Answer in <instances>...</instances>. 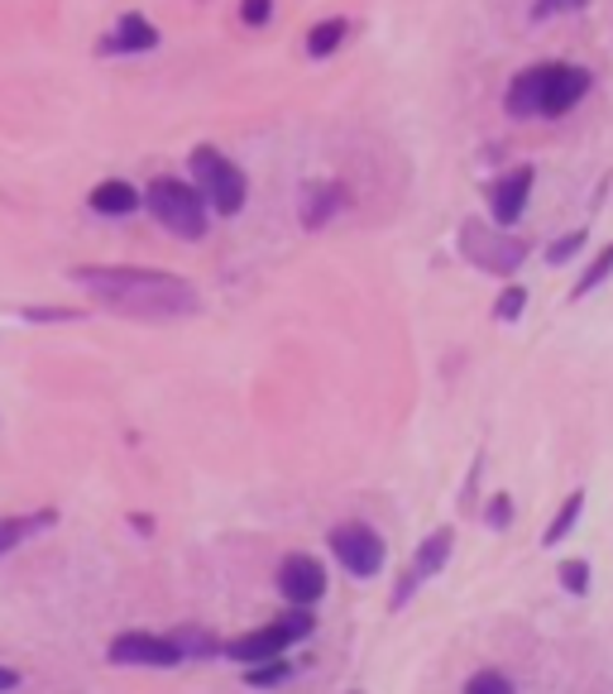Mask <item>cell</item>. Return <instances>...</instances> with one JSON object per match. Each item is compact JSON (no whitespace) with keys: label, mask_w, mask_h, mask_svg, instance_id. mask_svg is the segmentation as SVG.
Here are the masks:
<instances>
[{"label":"cell","mask_w":613,"mask_h":694,"mask_svg":"<svg viewBox=\"0 0 613 694\" xmlns=\"http://www.w3.org/2000/svg\"><path fill=\"white\" fill-rule=\"evenodd\" d=\"M68 278L87 297H97L106 311H121V317H135V321H178L202 311L197 287L182 273L135 269V264H82Z\"/></svg>","instance_id":"1"},{"label":"cell","mask_w":613,"mask_h":694,"mask_svg":"<svg viewBox=\"0 0 613 694\" xmlns=\"http://www.w3.org/2000/svg\"><path fill=\"white\" fill-rule=\"evenodd\" d=\"M594 77L580 68V62H532L508 82V96L503 106L508 115H518V121H532V115H546V121H556V115H570L580 106L584 96H590Z\"/></svg>","instance_id":"2"},{"label":"cell","mask_w":613,"mask_h":694,"mask_svg":"<svg viewBox=\"0 0 613 694\" xmlns=\"http://www.w3.org/2000/svg\"><path fill=\"white\" fill-rule=\"evenodd\" d=\"M145 212L159 220L168 235H178V240H202L206 226H212L206 196L182 178H154L149 192H145Z\"/></svg>","instance_id":"3"},{"label":"cell","mask_w":613,"mask_h":694,"mask_svg":"<svg viewBox=\"0 0 613 694\" xmlns=\"http://www.w3.org/2000/svg\"><path fill=\"white\" fill-rule=\"evenodd\" d=\"M311 633H317L311 608H288V613H279V618H269L264 627H254V633H240V637L220 641V657L235 661V665H259V661L283 657L293 641H307Z\"/></svg>","instance_id":"4"},{"label":"cell","mask_w":613,"mask_h":694,"mask_svg":"<svg viewBox=\"0 0 613 694\" xmlns=\"http://www.w3.org/2000/svg\"><path fill=\"white\" fill-rule=\"evenodd\" d=\"M188 168H192V187L206 196V206H212L216 216H240L245 212L250 182H245V173L216 149V144H197V149L188 153Z\"/></svg>","instance_id":"5"},{"label":"cell","mask_w":613,"mask_h":694,"mask_svg":"<svg viewBox=\"0 0 613 694\" xmlns=\"http://www.w3.org/2000/svg\"><path fill=\"white\" fill-rule=\"evenodd\" d=\"M461 254H465L475 269L508 278V273H518V264L527 259V244L518 240V235L499 230V226H485V220H465V226H461Z\"/></svg>","instance_id":"6"},{"label":"cell","mask_w":613,"mask_h":694,"mask_svg":"<svg viewBox=\"0 0 613 694\" xmlns=\"http://www.w3.org/2000/svg\"><path fill=\"white\" fill-rule=\"evenodd\" d=\"M326 542H331V551H336V560H341V570L355 574V580H374V574L384 570V560H388L384 536L374 532L370 522H336Z\"/></svg>","instance_id":"7"},{"label":"cell","mask_w":613,"mask_h":694,"mask_svg":"<svg viewBox=\"0 0 613 694\" xmlns=\"http://www.w3.org/2000/svg\"><path fill=\"white\" fill-rule=\"evenodd\" d=\"M106 657H111V665H154V671H173V665H182L168 633H149V627H129V633L111 637Z\"/></svg>","instance_id":"8"},{"label":"cell","mask_w":613,"mask_h":694,"mask_svg":"<svg viewBox=\"0 0 613 694\" xmlns=\"http://www.w3.org/2000/svg\"><path fill=\"white\" fill-rule=\"evenodd\" d=\"M273 589L288 599V608H317L326 599V566L307 551H293L283 556L279 574H273Z\"/></svg>","instance_id":"9"},{"label":"cell","mask_w":613,"mask_h":694,"mask_svg":"<svg viewBox=\"0 0 613 694\" xmlns=\"http://www.w3.org/2000/svg\"><path fill=\"white\" fill-rule=\"evenodd\" d=\"M532 182H537V168H532V163L503 173L499 182H489V216H493V226H499V230H513L518 220H523Z\"/></svg>","instance_id":"10"},{"label":"cell","mask_w":613,"mask_h":694,"mask_svg":"<svg viewBox=\"0 0 613 694\" xmlns=\"http://www.w3.org/2000/svg\"><path fill=\"white\" fill-rule=\"evenodd\" d=\"M345 202H350L345 182H331V178L307 182V187H303V226L307 230H321L326 220H336V216L345 212Z\"/></svg>","instance_id":"11"},{"label":"cell","mask_w":613,"mask_h":694,"mask_svg":"<svg viewBox=\"0 0 613 694\" xmlns=\"http://www.w3.org/2000/svg\"><path fill=\"white\" fill-rule=\"evenodd\" d=\"M149 48H159V30H154V20L145 15H121L111 24V34L101 38V54H149Z\"/></svg>","instance_id":"12"},{"label":"cell","mask_w":613,"mask_h":694,"mask_svg":"<svg viewBox=\"0 0 613 694\" xmlns=\"http://www.w3.org/2000/svg\"><path fill=\"white\" fill-rule=\"evenodd\" d=\"M87 206L97 216H106V220H121V216H135L139 206H145V196L135 192V182H125V178H106V182H97L87 196Z\"/></svg>","instance_id":"13"},{"label":"cell","mask_w":613,"mask_h":694,"mask_svg":"<svg viewBox=\"0 0 613 694\" xmlns=\"http://www.w3.org/2000/svg\"><path fill=\"white\" fill-rule=\"evenodd\" d=\"M451 551H455V532H451V527H436L422 546H417V556H412V566H408V570L417 574V580H432V574L446 570Z\"/></svg>","instance_id":"14"},{"label":"cell","mask_w":613,"mask_h":694,"mask_svg":"<svg viewBox=\"0 0 613 694\" xmlns=\"http://www.w3.org/2000/svg\"><path fill=\"white\" fill-rule=\"evenodd\" d=\"M54 522H58L54 508H44V513H24V517H0V556H10L15 546H24L34 532L54 527Z\"/></svg>","instance_id":"15"},{"label":"cell","mask_w":613,"mask_h":694,"mask_svg":"<svg viewBox=\"0 0 613 694\" xmlns=\"http://www.w3.org/2000/svg\"><path fill=\"white\" fill-rule=\"evenodd\" d=\"M168 641L178 647L182 661H206V657H216V651H220V641L212 637V627H192V623L173 627V633H168Z\"/></svg>","instance_id":"16"},{"label":"cell","mask_w":613,"mask_h":694,"mask_svg":"<svg viewBox=\"0 0 613 694\" xmlns=\"http://www.w3.org/2000/svg\"><path fill=\"white\" fill-rule=\"evenodd\" d=\"M350 38V20L345 15H331V20H321V24H311L307 30V58H331L336 48H341Z\"/></svg>","instance_id":"17"},{"label":"cell","mask_w":613,"mask_h":694,"mask_svg":"<svg viewBox=\"0 0 613 694\" xmlns=\"http://www.w3.org/2000/svg\"><path fill=\"white\" fill-rule=\"evenodd\" d=\"M580 513H584V489H576L566 503L556 508V517H552V527L542 532V546H560L570 532H576V522H580Z\"/></svg>","instance_id":"18"},{"label":"cell","mask_w":613,"mask_h":694,"mask_svg":"<svg viewBox=\"0 0 613 694\" xmlns=\"http://www.w3.org/2000/svg\"><path fill=\"white\" fill-rule=\"evenodd\" d=\"M293 675H297V665L283 661V657L245 665V685H250V690H273V685H283V680H293Z\"/></svg>","instance_id":"19"},{"label":"cell","mask_w":613,"mask_h":694,"mask_svg":"<svg viewBox=\"0 0 613 694\" xmlns=\"http://www.w3.org/2000/svg\"><path fill=\"white\" fill-rule=\"evenodd\" d=\"M609 273H613V244H604V250L594 254V264L580 273V283H576V287H570V297H590L594 287H604V283H609Z\"/></svg>","instance_id":"20"},{"label":"cell","mask_w":613,"mask_h":694,"mask_svg":"<svg viewBox=\"0 0 613 694\" xmlns=\"http://www.w3.org/2000/svg\"><path fill=\"white\" fill-rule=\"evenodd\" d=\"M556 574H560V589L566 594H590V584H594V570H590V560H560L556 566Z\"/></svg>","instance_id":"21"},{"label":"cell","mask_w":613,"mask_h":694,"mask_svg":"<svg viewBox=\"0 0 613 694\" xmlns=\"http://www.w3.org/2000/svg\"><path fill=\"white\" fill-rule=\"evenodd\" d=\"M527 311V287L523 283H508L499 293V303H493V321H518Z\"/></svg>","instance_id":"22"},{"label":"cell","mask_w":613,"mask_h":694,"mask_svg":"<svg viewBox=\"0 0 613 694\" xmlns=\"http://www.w3.org/2000/svg\"><path fill=\"white\" fill-rule=\"evenodd\" d=\"M584 240H590L584 230H570V235H560V240H552L546 244V264H570V259L584 250Z\"/></svg>","instance_id":"23"},{"label":"cell","mask_w":613,"mask_h":694,"mask_svg":"<svg viewBox=\"0 0 613 694\" xmlns=\"http://www.w3.org/2000/svg\"><path fill=\"white\" fill-rule=\"evenodd\" d=\"M465 694H513V680L503 671H475L465 680Z\"/></svg>","instance_id":"24"},{"label":"cell","mask_w":613,"mask_h":694,"mask_svg":"<svg viewBox=\"0 0 613 694\" xmlns=\"http://www.w3.org/2000/svg\"><path fill=\"white\" fill-rule=\"evenodd\" d=\"M273 20V0H240V24L245 30H264Z\"/></svg>","instance_id":"25"},{"label":"cell","mask_w":613,"mask_h":694,"mask_svg":"<svg viewBox=\"0 0 613 694\" xmlns=\"http://www.w3.org/2000/svg\"><path fill=\"white\" fill-rule=\"evenodd\" d=\"M485 522L493 532H503L508 522H513V499H508V493H493V499L485 503Z\"/></svg>","instance_id":"26"},{"label":"cell","mask_w":613,"mask_h":694,"mask_svg":"<svg viewBox=\"0 0 613 694\" xmlns=\"http://www.w3.org/2000/svg\"><path fill=\"white\" fill-rule=\"evenodd\" d=\"M590 0H537L532 5V20H552V15H566V10H584Z\"/></svg>","instance_id":"27"},{"label":"cell","mask_w":613,"mask_h":694,"mask_svg":"<svg viewBox=\"0 0 613 694\" xmlns=\"http://www.w3.org/2000/svg\"><path fill=\"white\" fill-rule=\"evenodd\" d=\"M24 321H82V311H63V307H24Z\"/></svg>","instance_id":"28"},{"label":"cell","mask_w":613,"mask_h":694,"mask_svg":"<svg viewBox=\"0 0 613 694\" xmlns=\"http://www.w3.org/2000/svg\"><path fill=\"white\" fill-rule=\"evenodd\" d=\"M417 584H422V580H417L412 570H408V574H398V584H394V608H402V604H408V599L417 594Z\"/></svg>","instance_id":"29"},{"label":"cell","mask_w":613,"mask_h":694,"mask_svg":"<svg viewBox=\"0 0 613 694\" xmlns=\"http://www.w3.org/2000/svg\"><path fill=\"white\" fill-rule=\"evenodd\" d=\"M20 685V671H10V665H0V694L5 690H15Z\"/></svg>","instance_id":"30"},{"label":"cell","mask_w":613,"mask_h":694,"mask_svg":"<svg viewBox=\"0 0 613 694\" xmlns=\"http://www.w3.org/2000/svg\"><path fill=\"white\" fill-rule=\"evenodd\" d=\"M350 694H360V690H350Z\"/></svg>","instance_id":"31"}]
</instances>
